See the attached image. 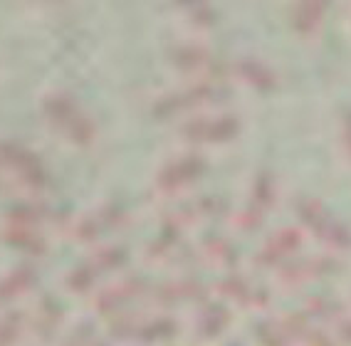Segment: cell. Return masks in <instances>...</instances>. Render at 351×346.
<instances>
[{
	"mask_svg": "<svg viewBox=\"0 0 351 346\" xmlns=\"http://www.w3.org/2000/svg\"><path fill=\"white\" fill-rule=\"evenodd\" d=\"M43 112L45 116L57 124L75 141H89L95 134V121L84 109L77 104V99L64 89H52L43 97Z\"/></svg>",
	"mask_w": 351,
	"mask_h": 346,
	"instance_id": "obj_1",
	"label": "cell"
},
{
	"mask_svg": "<svg viewBox=\"0 0 351 346\" xmlns=\"http://www.w3.org/2000/svg\"><path fill=\"white\" fill-rule=\"evenodd\" d=\"M0 166L25 186H43L47 181V169L38 151L15 138H0Z\"/></svg>",
	"mask_w": 351,
	"mask_h": 346,
	"instance_id": "obj_2",
	"label": "cell"
},
{
	"mask_svg": "<svg viewBox=\"0 0 351 346\" xmlns=\"http://www.w3.org/2000/svg\"><path fill=\"white\" fill-rule=\"evenodd\" d=\"M141 287H144V280H141V277L126 275V277H121V280H114V282L99 287V290L95 292V297H92V302L99 309H112L124 302L126 297L136 295Z\"/></svg>",
	"mask_w": 351,
	"mask_h": 346,
	"instance_id": "obj_3",
	"label": "cell"
},
{
	"mask_svg": "<svg viewBox=\"0 0 351 346\" xmlns=\"http://www.w3.org/2000/svg\"><path fill=\"white\" fill-rule=\"evenodd\" d=\"M114 215H117V206H101V208H97V210H87V213H80L77 218H72L69 230H72L75 238L89 240V238H95L107 223H112Z\"/></svg>",
	"mask_w": 351,
	"mask_h": 346,
	"instance_id": "obj_4",
	"label": "cell"
},
{
	"mask_svg": "<svg viewBox=\"0 0 351 346\" xmlns=\"http://www.w3.org/2000/svg\"><path fill=\"white\" fill-rule=\"evenodd\" d=\"M50 213V208L45 206L43 201H20L13 203L3 215L5 225H32L38 227V223L43 221L45 215Z\"/></svg>",
	"mask_w": 351,
	"mask_h": 346,
	"instance_id": "obj_5",
	"label": "cell"
},
{
	"mask_svg": "<svg viewBox=\"0 0 351 346\" xmlns=\"http://www.w3.org/2000/svg\"><path fill=\"white\" fill-rule=\"evenodd\" d=\"M35 280V267L27 262L15 264L10 270H5L0 275V302L3 299H10V297L20 295L23 290H27Z\"/></svg>",
	"mask_w": 351,
	"mask_h": 346,
	"instance_id": "obj_6",
	"label": "cell"
},
{
	"mask_svg": "<svg viewBox=\"0 0 351 346\" xmlns=\"http://www.w3.org/2000/svg\"><path fill=\"white\" fill-rule=\"evenodd\" d=\"M201 169V158L198 156H178L171 158L169 164H163V169L158 171V183L161 186H176V183L186 181Z\"/></svg>",
	"mask_w": 351,
	"mask_h": 346,
	"instance_id": "obj_7",
	"label": "cell"
},
{
	"mask_svg": "<svg viewBox=\"0 0 351 346\" xmlns=\"http://www.w3.org/2000/svg\"><path fill=\"white\" fill-rule=\"evenodd\" d=\"M60 317H62V307L55 299V295H43L35 302V307H32V324L38 329H43V332L55 327L57 321H60Z\"/></svg>",
	"mask_w": 351,
	"mask_h": 346,
	"instance_id": "obj_8",
	"label": "cell"
},
{
	"mask_svg": "<svg viewBox=\"0 0 351 346\" xmlns=\"http://www.w3.org/2000/svg\"><path fill=\"white\" fill-rule=\"evenodd\" d=\"M3 235H5L8 243L25 247V250H43L45 245L43 233L32 225H5L3 223Z\"/></svg>",
	"mask_w": 351,
	"mask_h": 346,
	"instance_id": "obj_9",
	"label": "cell"
},
{
	"mask_svg": "<svg viewBox=\"0 0 351 346\" xmlns=\"http://www.w3.org/2000/svg\"><path fill=\"white\" fill-rule=\"evenodd\" d=\"M95 262L89 258H84L82 262L72 264L67 270V275H64V282H67V287H72V290H84V287H89V282L95 280Z\"/></svg>",
	"mask_w": 351,
	"mask_h": 346,
	"instance_id": "obj_10",
	"label": "cell"
},
{
	"mask_svg": "<svg viewBox=\"0 0 351 346\" xmlns=\"http://www.w3.org/2000/svg\"><path fill=\"white\" fill-rule=\"evenodd\" d=\"M25 324V314L20 312V309H8L0 314V346L8 344V341H13L15 336L20 334Z\"/></svg>",
	"mask_w": 351,
	"mask_h": 346,
	"instance_id": "obj_11",
	"label": "cell"
},
{
	"mask_svg": "<svg viewBox=\"0 0 351 346\" xmlns=\"http://www.w3.org/2000/svg\"><path fill=\"white\" fill-rule=\"evenodd\" d=\"M87 258L95 262L97 270H99V267H114V264H119L121 258H124V247L117 245V243H107V245L97 247Z\"/></svg>",
	"mask_w": 351,
	"mask_h": 346,
	"instance_id": "obj_12",
	"label": "cell"
},
{
	"mask_svg": "<svg viewBox=\"0 0 351 346\" xmlns=\"http://www.w3.org/2000/svg\"><path fill=\"white\" fill-rule=\"evenodd\" d=\"M62 346H107V344L101 339H97L95 334H89L87 329H80V332H75L72 336H67Z\"/></svg>",
	"mask_w": 351,
	"mask_h": 346,
	"instance_id": "obj_13",
	"label": "cell"
}]
</instances>
